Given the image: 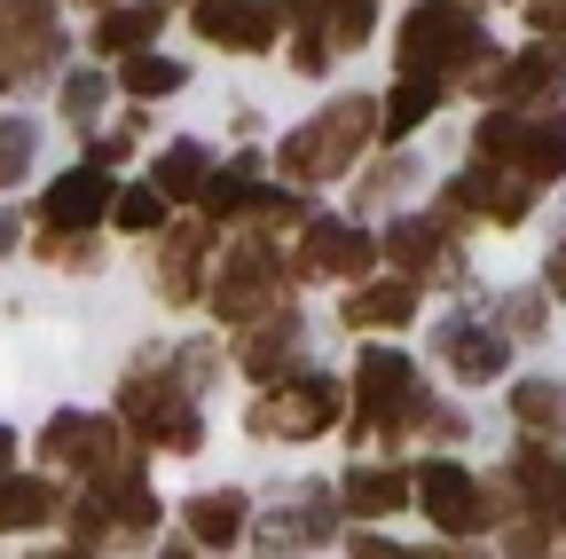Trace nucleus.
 Segmentation results:
<instances>
[{
  "instance_id": "19",
  "label": "nucleus",
  "mask_w": 566,
  "mask_h": 559,
  "mask_svg": "<svg viewBox=\"0 0 566 559\" xmlns=\"http://www.w3.org/2000/svg\"><path fill=\"white\" fill-rule=\"evenodd\" d=\"M558 174H566V118L527 126V143H520V182H558Z\"/></svg>"
},
{
  "instance_id": "5",
  "label": "nucleus",
  "mask_w": 566,
  "mask_h": 559,
  "mask_svg": "<svg viewBox=\"0 0 566 559\" xmlns=\"http://www.w3.org/2000/svg\"><path fill=\"white\" fill-rule=\"evenodd\" d=\"M268 300H275V252H268V245H237L229 268H221V292H212V308H221L229 323H244V315H260Z\"/></svg>"
},
{
  "instance_id": "20",
  "label": "nucleus",
  "mask_w": 566,
  "mask_h": 559,
  "mask_svg": "<svg viewBox=\"0 0 566 559\" xmlns=\"http://www.w3.org/2000/svg\"><path fill=\"white\" fill-rule=\"evenodd\" d=\"M205 174H212L205 143H174V151L158 158V197H197V189H205Z\"/></svg>"
},
{
  "instance_id": "17",
  "label": "nucleus",
  "mask_w": 566,
  "mask_h": 559,
  "mask_svg": "<svg viewBox=\"0 0 566 559\" xmlns=\"http://www.w3.org/2000/svg\"><path fill=\"white\" fill-rule=\"evenodd\" d=\"M40 520H48V480L0 473V536H9V528H40Z\"/></svg>"
},
{
  "instance_id": "10",
  "label": "nucleus",
  "mask_w": 566,
  "mask_h": 559,
  "mask_svg": "<svg viewBox=\"0 0 566 559\" xmlns=\"http://www.w3.org/2000/svg\"><path fill=\"white\" fill-rule=\"evenodd\" d=\"M566 87V55L558 48H527L520 63H504L480 95H495V103H535V95H558Z\"/></svg>"
},
{
  "instance_id": "31",
  "label": "nucleus",
  "mask_w": 566,
  "mask_h": 559,
  "mask_svg": "<svg viewBox=\"0 0 566 559\" xmlns=\"http://www.w3.org/2000/svg\"><path fill=\"white\" fill-rule=\"evenodd\" d=\"M535 24H543V32H558V40H566V0H535Z\"/></svg>"
},
{
  "instance_id": "9",
  "label": "nucleus",
  "mask_w": 566,
  "mask_h": 559,
  "mask_svg": "<svg viewBox=\"0 0 566 559\" xmlns=\"http://www.w3.org/2000/svg\"><path fill=\"white\" fill-rule=\"evenodd\" d=\"M174 402H181V394L158 386V379H134V386H126V417H134L142 434H150V442H174V449H197V417L174 410Z\"/></svg>"
},
{
  "instance_id": "24",
  "label": "nucleus",
  "mask_w": 566,
  "mask_h": 559,
  "mask_svg": "<svg viewBox=\"0 0 566 559\" xmlns=\"http://www.w3.org/2000/svg\"><path fill=\"white\" fill-rule=\"evenodd\" d=\"M401 497H409L401 473H354V480H346V505H354V513H394Z\"/></svg>"
},
{
  "instance_id": "1",
  "label": "nucleus",
  "mask_w": 566,
  "mask_h": 559,
  "mask_svg": "<svg viewBox=\"0 0 566 559\" xmlns=\"http://www.w3.org/2000/svg\"><path fill=\"white\" fill-rule=\"evenodd\" d=\"M488 55V32L480 17L464 9V0H417L409 9V32H401V63L417 80H433V72H464V63Z\"/></svg>"
},
{
  "instance_id": "27",
  "label": "nucleus",
  "mask_w": 566,
  "mask_h": 559,
  "mask_svg": "<svg viewBox=\"0 0 566 559\" xmlns=\"http://www.w3.org/2000/svg\"><path fill=\"white\" fill-rule=\"evenodd\" d=\"M111 214H118V229H158L166 221V197L158 189H126V197H111Z\"/></svg>"
},
{
  "instance_id": "14",
  "label": "nucleus",
  "mask_w": 566,
  "mask_h": 559,
  "mask_svg": "<svg viewBox=\"0 0 566 559\" xmlns=\"http://www.w3.org/2000/svg\"><path fill=\"white\" fill-rule=\"evenodd\" d=\"M158 24H166V0H134V9H111V17L95 24V48H103V55H142Z\"/></svg>"
},
{
  "instance_id": "23",
  "label": "nucleus",
  "mask_w": 566,
  "mask_h": 559,
  "mask_svg": "<svg viewBox=\"0 0 566 559\" xmlns=\"http://www.w3.org/2000/svg\"><path fill=\"white\" fill-rule=\"evenodd\" d=\"M32 118H0V189H17L24 174H32Z\"/></svg>"
},
{
  "instance_id": "18",
  "label": "nucleus",
  "mask_w": 566,
  "mask_h": 559,
  "mask_svg": "<svg viewBox=\"0 0 566 559\" xmlns=\"http://www.w3.org/2000/svg\"><path fill=\"white\" fill-rule=\"evenodd\" d=\"M181 520H189L197 544H237L244 536V497H237V488H229V497H197Z\"/></svg>"
},
{
  "instance_id": "6",
  "label": "nucleus",
  "mask_w": 566,
  "mask_h": 559,
  "mask_svg": "<svg viewBox=\"0 0 566 559\" xmlns=\"http://www.w3.org/2000/svg\"><path fill=\"white\" fill-rule=\"evenodd\" d=\"M417 497H424V513H433V528H449V536H464V528L480 520V488H472V473L449 465V457L417 465Z\"/></svg>"
},
{
  "instance_id": "21",
  "label": "nucleus",
  "mask_w": 566,
  "mask_h": 559,
  "mask_svg": "<svg viewBox=\"0 0 566 559\" xmlns=\"http://www.w3.org/2000/svg\"><path fill=\"white\" fill-rule=\"evenodd\" d=\"M512 410H520V426L566 434V386H551V379H527V386L512 394Z\"/></svg>"
},
{
  "instance_id": "2",
  "label": "nucleus",
  "mask_w": 566,
  "mask_h": 559,
  "mask_svg": "<svg viewBox=\"0 0 566 559\" xmlns=\"http://www.w3.org/2000/svg\"><path fill=\"white\" fill-rule=\"evenodd\" d=\"M370 103H331L323 118H307L292 143H283V166H292L300 182H331V174H346L354 158H363V143H370Z\"/></svg>"
},
{
  "instance_id": "16",
  "label": "nucleus",
  "mask_w": 566,
  "mask_h": 559,
  "mask_svg": "<svg viewBox=\"0 0 566 559\" xmlns=\"http://www.w3.org/2000/svg\"><path fill=\"white\" fill-rule=\"evenodd\" d=\"M409 308H417V284H409V276H394V284H370V292H346V323H354V331L401 323Z\"/></svg>"
},
{
  "instance_id": "22",
  "label": "nucleus",
  "mask_w": 566,
  "mask_h": 559,
  "mask_svg": "<svg viewBox=\"0 0 566 559\" xmlns=\"http://www.w3.org/2000/svg\"><path fill=\"white\" fill-rule=\"evenodd\" d=\"M433 103H441V87H433V80H417V72H409V87H401V95L386 103V143H401V134H409L417 118H433Z\"/></svg>"
},
{
  "instance_id": "34",
  "label": "nucleus",
  "mask_w": 566,
  "mask_h": 559,
  "mask_svg": "<svg viewBox=\"0 0 566 559\" xmlns=\"http://www.w3.org/2000/svg\"><path fill=\"white\" fill-rule=\"evenodd\" d=\"M9 449H17V442H9V434H0V473H9Z\"/></svg>"
},
{
  "instance_id": "3",
  "label": "nucleus",
  "mask_w": 566,
  "mask_h": 559,
  "mask_svg": "<svg viewBox=\"0 0 566 559\" xmlns=\"http://www.w3.org/2000/svg\"><path fill=\"white\" fill-rule=\"evenodd\" d=\"M63 55V32L48 9H9L0 17V80H32V72H55Z\"/></svg>"
},
{
  "instance_id": "33",
  "label": "nucleus",
  "mask_w": 566,
  "mask_h": 559,
  "mask_svg": "<svg viewBox=\"0 0 566 559\" xmlns=\"http://www.w3.org/2000/svg\"><path fill=\"white\" fill-rule=\"evenodd\" d=\"M17 245V214H0V252H9Z\"/></svg>"
},
{
  "instance_id": "11",
  "label": "nucleus",
  "mask_w": 566,
  "mask_h": 559,
  "mask_svg": "<svg viewBox=\"0 0 566 559\" xmlns=\"http://www.w3.org/2000/svg\"><path fill=\"white\" fill-rule=\"evenodd\" d=\"M441 355L464 371V379H495V371H504L512 363V339L504 331H488V323H441Z\"/></svg>"
},
{
  "instance_id": "7",
  "label": "nucleus",
  "mask_w": 566,
  "mask_h": 559,
  "mask_svg": "<svg viewBox=\"0 0 566 559\" xmlns=\"http://www.w3.org/2000/svg\"><path fill=\"white\" fill-rule=\"evenodd\" d=\"M111 174L103 166H80V174H63V182H48V197H40V214H48V229H87V221H103L111 214Z\"/></svg>"
},
{
  "instance_id": "12",
  "label": "nucleus",
  "mask_w": 566,
  "mask_h": 559,
  "mask_svg": "<svg viewBox=\"0 0 566 559\" xmlns=\"http://www.w3.org/2000/svg\"><path fill=\"white\" fill-rule=\"evenodd\" d=\"M370 237L346 229V221H307V245H300V268H338V276H363L370 268Z\"/></svg>"
},
{
  "instance_id": "13",
  "label": "nucleus",
  "mask_w": 566,
  "mask_h": 559,
  "mask_svg": "<svg viewBox=\"0 0 566 559\" xmlns=\"http://www.w3.org/2000/svg\"><path fill=\"white\" fill-rule=\"evenodd\" d=\"M48 457H55V465H80V473H95V465L111 457V426H103V417L63 410L55 426H48Z\"/></svg>"
},
{
  "instance_id": "25",
  "label": "nucleus",
  "mask_w": 566,
  "mask_h": 559,
  "mask_svg": "<svg viewBox=\"0 0 566 559\" xmlns=\"http://www.w3.org/2000/svg\"><path fill=\"white\" fill-rule=\"evenodd\" d=\"M386 252H394V260L409 268V284H417V276H424V268H433V260H441V237H433V229H424V221H401V229L386 237Z\"/></svg>"
},
{
  "instance_id": "35",
  "label": "nucleus",
  "mask_w": 566,
  "mask_h": 559,
  "mask_svg": "<svg viewBox=\"0 0 566 559\" xmlns=\"http://www.w3.org/2000/svg\"><path fill=\"white\" fill-rule=\"evenodd\" d=\"M95 9H103V0H95Z\"/></svg>"
},
{
  "instance_id": "29",
  "label": "nucleus",
  "mask_w": 566,
  "mask_h": 559,
  "mask_svg": "<svg viewBox=\"0 0 566 559\" xmlns=\"http://www.w3.org/2000/svg\"><path fill=\"white\" fill-rule=\"evenodd\" d=\"M95 103H103V72H80V80L63 87V118H80V126H87V118H95Z\"/></svg>"
},
{
  "instance_id": "26",
  "label": "nucleus",
  "mask_w": 566,
  "mask_h": 559,
  "mask_svg": "<svg viewBox=\"0 0 566 559\" xmlns=\"http://www.w3.org/2000/svg\"><path fill=\"white\" fill-rule=\"evenodd\" d=\"M181 63L174 55H126V95H174Z\"/></svg>"
},
{
  "instance_id": "32",
  "label": "nucleus",
  "mask_w": 566,
  "mask_h": 559,
  "mask_svg": "<svg viewBox=\"0 0 566 559\" xmlns=\"http://www.w3.org/2000/svg\"><path fill=\"white\" fill-rule=\"evenodd\" d=\"M551 292H566V245H558V260H551Z\"/></svg>"
},
{
  "instance_id": "4",
  "label": "nucleus",
  "mask_w": 566,
  "mask_h": 559,
  "mask_svg": "<svg viewBox=\"0 0 566 559\" xmlns=\"http://www.w3.org/2000/svg\"><path fill=\"white\" fill-rule=\"evenodd\" d=\"M331 417H338V386H331V379H300V386L268 394V402L252 410V426H260V434H323Z\"/></svg>"
},
{
  "instance_id": "15",
  "label": "nucleus",
  "mask_w": 566,
  "mask_h": 559,
  "mask_svg": "<svg viewBox=\"0 0 566 559\" xmlns=\"http://www.w3.org/2000/svg\"><path fill=\"white\" fill-rule=\"evenodd\" d=\"M512 465H520V488H527V505H535L543 520H551V513H566V465H558L551 449H535V442H527Z\"/></svg>"
},
{
  "instance_id": "8",
  "label": "nucleus",
  "mask_w": 566,
  "mask_h": 559,
  "mask_svg": "<svg viewBox=\"0 0 566 559\" xmlns=\"http://www.w3.org/2000/svg\"><path fill=\"white\" fill-rule=\"evenodd\" d=\"M197 32L212 48H237V55H260L275 40L268 24V0H197Z\"/></svg>"
},
{
  "instance_id": "28",
  "label": "nucleus",
  "mask_w": 566,
  "mask_h": 559,
  "mask_svg": "<svg viewBox=\"0 0 566 559\" xmlns=\"http://www.w3.org/2000/svg\"><path fill=\"white\" fill-rule=\"evenodd\" d=\"M283 339H300V323H292V331L275 323L260 346H244V371H252V379H275V371H283Z\"/></svg>"
},
{
  "instance_id": "30",
  "label": "nucleus",
  "mask_w": 566,
  "mask_h": 559,
  "mask_svg": "<svg viewBox=\"0 0 566 559\" xmlns=\"http://www.w3.org/2000/svg\"><path fill=\"white\" fill-rule=\"evenodd\" d=\"M504 323H512V331H535V323H543V292H520V300L504 308Z\"/></svg>"
}]
</instances>
